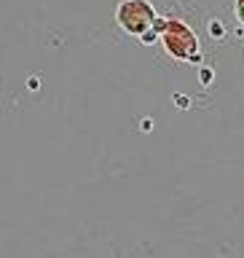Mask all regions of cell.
Listing matches in <instances>:
<instances>
[{
	"mask_svg": "<svg viewBox=\"0 0 244 258\" xmlns=\"http://www.w3.org/2000/svg\"><path fill=\"white\" fill-rule=\"evenodd\" d=\"M161 43L174 59L180 62H199V38L185 22L180 19H169L164 22V30H161Z\"/></svg>",
	"mask_w": 244,
	"mask_h": 258,
	"instance_id": "1",
	"label": "cell"
},
{
	"mask_svg": "<svg viewBox=\"0 0 244 258\" xmlns=\"http://www.w3.org/2000/svg\"><path fill=\"white\" fill-rule=\"evenodd\" d=\"M115 22L124 33L142 38L156 24V8L150 0H121L118 8H115Z\"/></svg>",
	"mask_w": 244,
	"mask_h": 258,
	"instance_id": "2",
	"label": "cell"
},
{
	"mask_svg": "<svg viewBox=\"0 0 244 258\" xmlns=\"http://www.w3.org/2000/svg\"><path fill=\"white\" fill-rule=\"evenodd\" d=\"M234 11H236V19L244 24V0H236V3H234Z\"/></svg>",
	"mask_w": 244,
	"mask_h": 258,
	"instance_id": "3",
	"label": "cell"
}]
</instances>
